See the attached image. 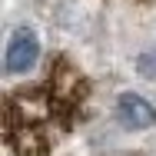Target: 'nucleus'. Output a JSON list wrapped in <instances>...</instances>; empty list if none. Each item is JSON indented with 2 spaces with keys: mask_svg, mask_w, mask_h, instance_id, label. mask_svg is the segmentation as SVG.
Returning a JSON list of instances; mask_svg holds the SVG:
<instances>
[{
  "mask_svg": "<svg viewBox=\"0 0 156 156\" xmlns=\"http://www.w3.org/2000/svg\"><path fill=\"white\" fill-rule=\"evenodd\" d=\"M90 100L87 76L63 53L50 57L47 73L7 93L3 103V140L13 156H50L60 140L83 120Z\"/></svg>",
  "mask_w": 156,
  "mask_h": 156,
  "instance_id": "1",
  "label": "nucleus"
},
{
  "mask_svg": "<svg viewBox=\"0 0 156 156\" xmlns=\"http://www.w3.org/2000/svg\"><path fill=\"white\" fill-rule=\"evenodd\" d=\"M40 60V40L37 30L30 27H17L7 40V50H3V73L7 76H17V73H30Z\"/></svg>",
  "mask_w": 156,
  "mask_h": 156,
  "instance_id": "2",
  "label": "nucleus"
},
{
  "mask_svg": "<svg viewBox=\"0 0 156 156\" xmlns=\"http://www.w3.org/2000/svg\"><path fill=\"white\" fill-rule=\"evenodd\" d=\"M116 120L126 129H153L156 126V106L140 93H120L116 96Z\"/></svg>",
  "mask_w": 156,
  "mask_h": 156,
  "instance_id": "3",
  "label": "nucleus"
},
{
  "mask_svg": "<svg viewBox=\"0 0 156 156\" xmlns=\"http://www.w3.org/2000/svg\"><path fill=\"white\" fill-rule=\"evenodd\" d=\"M136 73H140V76H146V80H156V50L140 53V57H136Z\"/></svg>",
  "mask_w": 156,
  "mask_h": 156,
  "instance_id": "4",
  "label": "nucleus"
}]
</instances>
